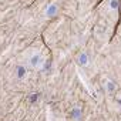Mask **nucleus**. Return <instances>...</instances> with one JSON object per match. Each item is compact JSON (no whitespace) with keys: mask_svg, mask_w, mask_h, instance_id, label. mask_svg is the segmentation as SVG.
I'll return each mask as SVG.
<instances>
[{"mask_svg":"<svg viewBox=\"0 0 121 121\" xmlns=\"http://www.w3.org/2000/svg\"><path fill=\"white\" fill-rule=\"evenodd\" d=\"M54 12H56V6H54V4H51V6L46 10V14H47V16H51Z\"/></svg>","mask_w":121,"mask_h":121,"instance_id":"nucleus-3","label":"nucleus"},{"mask_svg":"<svg viewBox=\"0 0 121 121\" xmlns=\"http://www.w3.org/2000/svg\"><path fill=\"white\" fill-rule=\"evenodd\" d=\"M43 64H44V58H43V56H41L40 53H34V54L30 57V66H31L33 69L39 70V69L43 67Z\"/></svg>","mask_w":121,"mask_h":121,"instance_id":"nucleus-1","label":"nucleus"},{"mask_svg":"<svg viewBox=\"0 0 121 121\" xmlns=\"http://www.w3.org/2000/svg\"><path fill=\"white\" fill-rule=\"evenodd\" d=\"M26 73H27V70H26L24 66H19V67L16 69V74H17L19 78H24V77H26Z\"/></svg>","mask_w":121,"mask_h":121,"instance_id":"nucleus-2","label":"nucleus"}]
</instances>
